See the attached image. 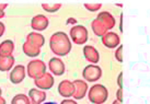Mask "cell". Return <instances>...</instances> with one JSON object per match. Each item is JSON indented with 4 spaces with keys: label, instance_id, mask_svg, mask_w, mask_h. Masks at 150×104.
<instances>
[{
    "label": "cell",
    "instance_id": "1",
    "mask_svg": "<svg viewBox=\"0 0 150 104\" xmlns=\"http://www.w3.org/2000/svg\"><path fill=\"white\" fill-rule=\"evenodd\" d=\"M50 47L54 54L58 56H66L70 53L71 43L68 35L64 32H56L50 40Z\"/></svg>",
    "mask_w": 150,
    "mask_h": 104
},
{
    "label": "cell",
    "instance_id": "2",
    "mask_svg": "<svg viewBox=\"0 0 150 104\" xmlns=\"http://www.w3.org/2000/svg\"><path fill=\"white\" fill-rule=\"evenodd\" d=\"M89 100L93 104H103L108 98V89L102 84H94L89 90Z\"/></svg>",
    "mask_w": 150,
    "mask_h": 104
},
{
    "label": "cell",
    "instance_id": "3",
    "mask_svg": "<svg viewBox=\"0 0 150 104\" xmlns=\"http://www.w3.org/2000/svg\"><path fill=\"white\" fill-rule=\"evenodd\" d=\"M46 74V65L43 60H31L28 64V76L34 80Z\"/></svg>",
    "mask_w": 150,
    "mask_h": 104
},
{
    "label": "cell",
    "instance_id": "4",
    "mask_svg": "<svg viewBox=\"0 0 150 104\" xmlns=\"http://www.w3.org/2000/svg\"><path fill=\"white\" fill-rule=\"evenodd\" d=\"M70 37L78 45L84 44L88 41V30L83 25H75L70 29Z\"/></svg>",
    "mask_w": 150,
    "mask_h": 104
},
{
    "label": "cell",
    "instance_id": "5",
    "mask_svg": "<svg viewBox=\"0 0 150 104\" xmlns=\"http://www.w3.org/2000/svg\"><path fill=\"white\" fill-rule=\"evenodd\" d=\"M102 76V69L96 65H89L82 71V77L89 82H96Z\"/></svg>",
    "mask_w": 150,
    "mask_h": 104
},
{
    "label": "cell",
    "instance_id": "6",
    "mask_svg": "<svg viewBox=\"0 0 150 104\" xmlns=\"http://www.w3.org/2000/svg\"><path fill=\"white\" fill-rule=\"evenodd\" d=\"M55 80L53 78V76L50 74H44L42 77H40L38 79L34 80V83L35 86L38 88V89H42V90H48L50 88L54 86Z\"/></svg>",
    "mask_w": 150,
    "mask_h": 104
},
{
    "label": "cell",
    "instance_id": "7",
    "mask_svg": "<svg viewBox=\"0 0 150 104\" xmlns=\"http://www.w3.org/2000/svg\"><path fill=\"white\" fill-rule=\"evenodd\" d=\"M25 67L23 65H18L12 69V71L10 72V77L9 79L12 83L18 84V83L22 82L25 78Z\"/></svg>",
    "mask_w": 150,
    "mask_h": 104
},
{
    "label": "cell",
    "instance_id": "8",
    "mask_svg": "<svg viewBox=\"0 0 150 104\" xmlns=\"http://www.w3.org/2000/svg\"><path fill=\"white\" fill-rule=\"evenodd\" d=\"M58 92L59 94L64 98H70L75 94V86L74 82H70L69 80H64L59 83L58 86Z\"/></svg>",
    "mask_w": 150,
    "mask_h": 104
},
{
    "label": "cell",
    "instance_id": "9",
    "mask_svg": "<svg viewBox=\"0 0 150 104\" xmlns=\"http://www.w3.org/2000/svg\"><path fill=\"white\" fill-rule=\"evenodd\" d=\"M102 43L108 48H115L120 45V36L114 32H108L102 36Z\"/></svg>",
    "mask_w": 150,
    "mask_h": 104
},
{
    "label": "cell",
    "instance_id": "10",
    "mask_svg": "<svg viewBox=\"0 0 150 104\" xmlns=\"http://www.w3.org/2000/svg\"><path fill=\"white\" fill-rule=\"evenodd\" d=\"M31 26L35 31H44L48 26V19L43 14H38L31 21Z\"/></svg>",
    "mask_w": 150,
    "mask_h": 104
},
{
    "label": "cell",
    "instance_id": "11",
    "mask_svg": "<svg viewBox=\"0 0 150 104\" xmlns=\"http://www.w3.org/2000/svg\"><path fill=\"white\" fill-rule=\"evenodd\" d=\"M74 86H75V94L74 98L76 100H81L83 99L88 91V84L84 82L83 80H75L74 81Z\"/></svg>",
    "mask_w": 150,
    "mask_h": 104
},
{
    "label": "cell",
    "instance_id": "12",
    "mask_svg": "<svg viewBox=\"0 0 150 104\" xmlns=\"http://www.w3.org/2000/svg\"><path fill=\"white\" fill-rule=\"evenodd\" d=\"M48 67H50V70L55 76H62L65 72V64L63 62V60L56 58V57L50 59L48 62Z\"/></svg>",
    "mask_w": 150,
    "mask_h": 104
},
{
    "label": "cell",
    "instance_id": "13",
    "mask_svg": "<svg viewBox=\"0 0 150 104\" xmlns=\"http://www.w3.org/2000/svg\"><path fill=\"white\" fill-rule=\"evenodd\" d=\"M83 55L86 59L88 62H92V64H96V62L100 60V55H99V52L93 47V46L87 45L84 46L83 48Z\"/></svg>",
    "mask_w": 150,
    "mask_h": 104
},
{
    "label": "cell",
    "instance_id": "14",
    "mask_svg": "<svg viewBox=\"0 0 150 104\" xmlns=\"http://www.w3.org/2000/svg\"><path fill=\"white\" fill-rule=\"evenodd\" d=\"M29 98L31 100V104H41L45 101L46 93L38 89H31L29 91Z\"/></svg>",
    "mask_w": 150,
    "mask_h": 104
},
{
    "label": "cell",
    "instance_id": "15",
    "mask_svg": "<svg viewBox=\"0 0 150 104\" xmlns=\"http://www.w3.org/2000/svg\"><path fill=\"white\" fill-rule=\"evenodd\" d=\"M26 42H29L31 45H33L34 47H38V48H41L44 43H45V38L42 34L35 33V32H32L30 33L28 36H26Z\"/></svg>",
    "mask_w": 150,
    "mask_h": 104
},
{
    "label": "cell",
    "instance_id": "16",
    "mask_svg": "<svg viewBox=\"0 0 150 104\" xmlns=\"http://www.w3.org/2000/svg\"><path fill=\"white\" fill-rule=\"evenodd\" d=\"M13 50H14V44L11 40H6L0 44V56L1 57L12 56Z\"/></svg>",
    "mask_w": 150,
    "mask_h": 104
},
{
    "label": "cell",
    "instance_id": "17",
    "mask_svg": "<svg viewBox=\"0 0 150 104\" xmlns=\"http://www.w3.org/2000/svg\"><path fill=\"white\" fill-rule=\"evenodd\" d=\"M99 21H101L103 25H104L106 30H111L114 28V25H115V20H114V18L112 17V14L108 12H101L98 18H96Z\"/></svg>",
    "mask_w": 150,
    "mask_h": 104
},
{
    "label": "cell",
    "instance_id": "18",
    "mask_svg": "<svg viewBox=\"0 0 150 104\" xmlns=\"http://www.w3.org/2000/svg\"><path fill=\"white\" fill-rule=\"evenodd\" d=\"M91 26H92L93 32H94V34H96V36H101V37H102L105 33H108L106 28H105L104 25H103V23H102L101 21L98 20V19L93 20V22L91 23Z\"/></svg>",
    "mask_w": 150,
    "mask_h": 104
},
{
    "label": "cell",
    "instance_id": "19",
    "mask_svg": "<svg viewBox=\"0 0 150 104\" xmlns=\"http://www.w3.org/2000/svg\"><path fill=\"white\" fill-rule=\"evenodd\" d=\"M14 65V57H1L0 56V71H9Z\"/></svg>",
    "mask_w": 150,
    "mask_h": 104
},
{
    "label": "cell",
    "instance_id": "20",
    "mask_svg": "<svg viewBox=\"0 0 150 104\" xmlns=\"http://www.w3.org/2000/svg\"><path fill=\"white\" fill-rule=\"evenodd\" d=\"M23 52L26 56L29 57H36L41 54V48L34 47L33 45H31L29 42L25 41V43L23 44Z\"/></svg>",
    "mask_w": 150,
    "mask_h": 104
},
{
    "label": "cell",
    "instance_id": "21",
    "mask_svg": "<svg viewBox=\"0 0 150 104\" xmlns=\"http://www.w3.org/2000/svg\"><path fill=\"white\" fill-rule=\"evenodd\" d=\"M11 104H31L30 98L25 94H18L12 99Z\"/></svg>",
    "mask_w": 150,
    "mask_h": 104
},
{
    "label": "cell",
    "instance_id": "22",
    "mask_svg": "<svg viewBox=\"0 0 150 104\" xmlns=\"http://www.w3.org/2000/svg\"><path fill=\"white\" fill-rule=\"evenodd\" d=\"M42 7L43 9L47 11V12H56V11H58L59 9L62 8V4H42Z\"/></svg>",
    "mask_w": 150,
    "mask_h": 104
},
{
    "label": "cell",
    "instance_id": "23",
    "mask_svg": "<svg viewBox=\"0 0 150 104\" xmlns=\"http://www.w3.org/2000/svg\"><path fill=\"white\" fill-rule=\"evenodd\" d=\"M84 7H86L89 11H92V12H93V11H98V10L102 7V4H87V2H86V4H84Z\"/></svg>",
    "mask_w": 150,
    "mask_h": 104
},
{
    "label": "cell",
    "instance_id": "24",
    "mask_svg": "<svg viewBox=\"0 0 150 104\" xmlns=\"http://www.w3.org/2000/svg\"><path fill=\"white\" fill-rule=\"evenodd\" d=\"M122 54H123V46L120 45V47H118V48H117V50L115 52V58L117 59V62H123Z\"/></svg>",
    "mask_w": 150,
    "mask_h": 104
},
{
    "label": "cell",
    "instance_id": "25",
    "mask_svg": "<svg viewBox=\"0 0 150 104\" xmlns=\"http://www.w3.org/2000/svg\"><path fill=\"white\" fill-rule=\"evenodd\" d=\"M4 30H6V26H4V24L2 23V22H0V37L4 35Z\"/></svg>",
    "mask_w": 150,
    "mask_h": 104
},
{
    "label": "cell",
    "instance_id": "26",
    "mask_svg": "<svg viewBox=\"0 0 150 104\" xmlns=\"http://www.w3.org/2000/svg\"><path fill=\"white\" fill-rule=\"evenodd\" d=\"M60 104H77V102H75V101H72V100H68V99H66V100H64Z\"/></svg>",
    "mask_w": 150,
    "mask_h": 104
},
{
    "label": "cell",
    "instance_id": "27",
    "mask_svg": "<svg viewBox=\"0 0 150 104\" xmlns=\"http://www.w3.org/2000/svg\"><path fill=\"white\" fill-rule=\"evenodd\" d=\"M117 100L120 101V102L123 101V99H122V89H120V90L117 91Z\"/></svg>",
    "mask_w": 150,
    "mask_h": 104
},
{
    "label": "cell",
    "instance_id": "28",
    "mask_svg": "<svg viewBox=\"0 0 150 104\" xmlns=\"http://www.w3.org/2000/svg\"><path fill=\"white\" fill-rule=\"evenodd\" d=\"M8 7V4H0V11H4V9Z\"/></svg>",
    "mask_w": 150,
    "mask_h": 104
},
{
    "label": "cell",
    "instance_id": "29",
    "mask_svg": "<svg viewBox=\"0 0 150 104\" xmlns=\"http://www.w3.org/2000/svg\"><path fill=\"white\" fill-rule=\"evenodd\" d=\"M122 76H123V74H120V77H118V84H120V87H123V84H122Z\"/></svg>",
    "mask_w": 150,
    "mask_h": 104
},
{
    "label": "cell",
    "instance_id": "30",
    "mask_svg": "<svg viewBox=\"0 0 150 104\" xmlns=\"http://www.w3.org/2000/svg\"><path fill=\"white\" fill-rule=\"evenodd\" d=\"M0 104H6V100L1 96H0Z\"/></svg>",
    "mask_w": 150,
    "mask_h": 104
},
{
    "label": "cell",
    "instance_id": "31",
    "mask_svg": "<svg viewBox=\"0 0 150 104\" xmlns=\"http://www.w3.org/2000/svg\"><path fill=\"white\" fill-rule=\"evenodd\" d=\"M4 17V11H0V19Z\"/></svg>",
    "mask_w": 150,
    "mask_h": 104
},
{
    "label": "cell",
    "instance_id": "32",
    "mask_svg": "<svg viewBox=\"0 0 150 104\" xmlns=\"http://www.w3.org/2000/svg\"><path fill=\"white\" fill-rule=\"evenodd\" d=\"M112 104H122V102H120V101H118V100H115V101H114V102H113Z\"/></svg>",
    "mask_w": 150,
    "mask_h": 104
},
{
    "label": "cell",
    "instance_id": "33",
    "mask_svg": "<svg viewBox=\"0 0 150 104\" xmlns=\"http://www.w3.org/2000/svg\"><path fill=\"white\" fill-rule=\"evenodd\" d=\"M44 104H56L55 102H45Z\"/></svg>",
    "mask_w": 150,
    "mask_h": 104
},
{
    "label": "cell",
    "instance_id": "34",
    "mask_svg": "<svg viewBox=\"0 0 150 104\" xmlns=\"http://www.w3.org/2000/svg\"><path fill=\"white\" fill-rule=\"evenodd\" d=\"M1 94H2V91H1V88H0V96H1Z\"/></svg>",
    "mask_w": 150,
    "mask_h": 104
}]
</instances>
